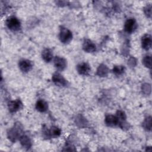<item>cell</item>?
I'll return each mask as SVG.
<instances>
[{
	"label": "cell",
	"instance_id": "1",
	"mask_svg": "<svg viewBox=\"0 0 152 152\" xmlns=\"http://www.w3.org/2000/svg\"><path fill=\"white\" fill-rule=\"evenodd\" d=\"M24 134L23 126L20 122H16L13 126L7 131V137L12 142H15L19 140L20 137Z\"/></svg>",
	"mask_w": 152,
	"mask_h": 152
},
{
	"label": "cell",
	"instance_id": "2",
	"mask_svg": "<svg viewBox=\"0 0 152 152\" xmlns=\"http://www.w3.org/2000/svg\"><path fill=\"white\" fill-rule=\"evenodd\" d=\"M5 24L7 28L12 31H18L21 27L20 21L17 17L14 15L10 16L7 18Z\"/></svg>",
	"mask_w": 152,
	"mask_h": 152
},
{
	"label": "cell",
	"instance_id": "3",
	"mask_svg": "<svg viewBox=\"0 0 152 152\" xmlns=\"http://www.w3.org/2000/svg\"><path fill=\"white\" fill-rule=\"evenodd\" d=\"M59 39L62 43H68L72 40V33L68 28L64 26H61L59 30Z\"/></svg>",
	"mask_w": 152,
	"mask_h": 152
},
{
	"label": "cell",
	"instance_id": "4",
	"mask_svg": "<svg viewBox=\"0 0 152 152\" xmlns=\"http://www.w3.org/2000/svg\"><path fill=\"white\" fill-rule=\"evenodd\" d=\"M52 80L53 83L58 87H65L68 86V81L58 72H55L52 75Z\"/></svg>",
	"mask_w": 152,
	"mask_h": 152
},
{
	"label": "cell",
	"instance_id": "5",
	"mask_svg": "<svg viewBox=\"0 0 152 152\" xmlns=\"http://www.w3.org/2000/svg\"><path fill=\"white\" fill-rule=\"evenodd\" d=\"M138 24L135 18H130L126 20L124 24V30L128 33H134L137 28Z\"/></svg>",
	"mask_w": 152,
	"mask_h": 152
},
{
	"label": "cell",
	"instance_id": "6",
	"mask_svg": "<svg viewBox=\"0 0 152 152\" xmlns=\"http://www.w3.org/2000/svg\"><path fill=\"white\" fill-rule=\"evenodd\" d=\"M23 107L22 102L17 99L14 100H10L8 102V108L11 113H15L21 110Z\"/></svg>",
	"mask_w": 152,
	"mask_h": 152
},
{
	"label": "cell",
	"instance_id": "7",
	"mask_svg": "<svg viewBox=\"0 0 152 152\" xmlns=\"http://www.w3.org/2000/svg\"><path fill=\"white\" fill-rule=\"evenodd\" d=\"M33 66V62L29 59H22L18 62V67L24 73H27L31 70Z\"/></svg>",
	"mask_w": 152,
	"mask_h": 152
},
{
	"label": "cell",
	"instance_id": "8",
	"mask_svg": "<svg viewBox=\"0 0 152 152\" xmlns=\"http://www.w3.org/2000/svg\"><path fill=\"white\" fill-rule=\"evenodd\" d=\"M53 64L56 69L61 71H64L67 66L66 60L64 58L59 56H56L54 58Z\"/></svg>",
	"mask_w": 152,
	"mask_h": 152
},
{
	"label": "cell",
	"instance_id": "9",
	"mask_svg": "<svg viewBox=\"0 0 152 152\" xmlns=\"http://www.w3.org/2000/svg\"><path fill=\"white\" fill-rule=\"evenodd\" d=\"M77 71L80 75H88L90 72L91 68L90 65L88 63L82 62L77 65Z\"/></svg>",
	"mask_w": 152,
	"mask_h": 152
},
{
	"label": "cell",
	"instance_id": "10",
	"mask_svg": "<svg viewBox=\"0 0 152 152\" xmlns=\"http://www.w3.org/2000/svg\"><path fill=\"white\" fill-rule=\"evenodd\" d=\"M83 49L86 52L93 53L96 50V46L91 40L85 39L83 43Z\"/></svg>",
	"mask_w": 152,
	"mask_h": 152
},
{
	"label": "cell",
	"instance_id": "11",
	"mask_svg": "<svg viewBox=\"0 0 152 152\" xmlns=\"http://www.w3.org/2000/svg\"><path fill=\"white\" fill-rule=\"evenodd\" d=\"M104 122L107 126L110 127H114L119 125V121L116 116L111 114H107L105 116Z\"/></svg>",
	"mask_w": 152,
	"mask_h": 152
},
{
	"label": "cell",
	"instance_id": "12",
	"mask_svg": "<svg viewBox=\"0 0 152 152\" xmlns=\"http://www.w3.org/2000/svg\"><path fill=\"white\" fill-rule=\"evenodd\" d=\"M141 42L142 48L145 50H148L151 48L152 39L151 35L149 34H144L141 37Z\"/></svg>",
	"mask_w": 152,
	"mask_h": 152
},
{
	"label": "cell",
	"instance_id": "13",
	"mask_svg": "<svg viewBox=\"0 0 152 152\" xmlns=\"http://www.w3.org/2000/svg\"><path fill=\"white\" fill-rule=\"evenodd\" d=\"M19 141L20 142L21 145L26 149L28 150L31 148L32 145V142L30 138L25 134H23L20 138Z\"/></svg>",
	"mask_w": 152,
	"mask_h": 152
},
{
	"label": "cell",
	"instance_id": "14",
	"mask_svg": "<svg viewBox=\"0 0 152 152\" xmlns=\"http://www.w3.org/2000/svg\"><path fill=\"white\" fill-rule=\"evenodd\" d=\"M35 107L40 112H45L48 109V103L43 99H39L37 101Z\"/></svg>",
	"mask_w": 152,
	"mask_h": 152
},
{
	"label": "cell",
	"instance_id": "15",
	"mask_svg": "<svg viewBox=\"0 0 152 152\" xmlns=\"http://www.w3.org/2000/svg\"><path fill=\"white\" fill-rule=\"evenodd\" d=\"M42 58L46 62H50L53 57L52 50L49 48H45L42 52Z\"/></svg>",
	"mask_w": 152,
	"mask_h": 152
},
{
	"label": "cell",
	"instance_id": "16",
	"mask_svg": "<svg viewBox=\"0 0 152 152\" xmlns=\"http://www.w3.org/2000/svg\"><path fill=\"white\" fill-rule=\"evenodd\" d=\"M108 73H109V68L106 65L103 64H100L97 69L96 74L99 77H106Z\"/></svg>",
	"mask_w": 152,
	"mask_h": 152
},
{
	"label": "cell",
	"instance_id": "17",
	"mask_svg": "<svg viewBox=\"0 0 152 152\" xmlns=\"http://www.w3.org/2000/svg\"><path fill=\"white\" fill-rule=\"evenodd\" d=\"M61 134V129L56 126H52L49 129V138H57Z\"/></svg>",
	"mask_w": 152,
	"mask_h": 152
},
{
	"label": "cell",
	"instance_id": "18",
	"mask_svg": "<svg viewBox=\"0 0 152 152\" xmlns=\"http://www.w3.org/2000/svg\"><path fill=\"white\" fill-rule=\"evenodd\" d=\"M125 67L123 65H115L112 69L113 73L116 75H121L124 73Z\"/></svg>",
	"mask_w": 152,
	"mask_h": 152
},
{
	"label": "cell",
	"instance_id": "19",
	"mask_svg": "<svg viewBox=\"0 0 152 152\" xmlns=\"http://www.w3.org/2000/svg\"><path fill=\"white\" fill-rule=\"evenodd\" d=\"M75 123L80 127H84L87 124V121L85 119V118H84L82 115H80L77 116L75 119Z\"/></svg>",
	"mask_w": 152,
	"mask_h": 152
},
{
	"label": "cell",
	"instance_id": "20",
	"mask_svg": "<svg viewBox=\"0 0 152 152\" xmlns=\"http://www.w3.org/2000/svg\"><path fill=\"white\" fill-rule=\"evenodd\" d=\"M142 126L144 127V128L148 131H151V117L148 116L147 117L144 122H142Z\"/></svg>",
	"mask_w": 152,
	"mask_h": 152
},
{
	"label": "cell",
	"instance_id": "21",
	"mask_svg": "<svg viewBox=\"0 0 152 152\" xmlns=\"http://www.w3.org/2000/svg\"><path fill=\"white\" fill-rule=\"evenodd\" d=\"M142 64L145 67L150 69L151 68V55H146L145 56H144L142 59Z\"/></svg>",
	"mask_w": 152,
	"mask_h": 152
},
{
	"label": "cell",
	"instance_id": "22",
	"mask_svg": "<svg viewBox=\"0 0 152 152\" xmlns=\"http://www.w3.org/2000/svg\"><path fill=\"white\" fill-rule=\"evenodd\" d=\"M144 12L148 18H151V5L150 4H147L144 8Z\"/></svg>",
	"mask_w": 152,
	"mask_h": 152
},
{
	"label": "cell",
	"instance_id": "23",
	"mask_svg": "<svg viewBox=\"0 0 152 152\" xmlns=\"http://www.w3.org/2000/svg\"><path fill=\"white\" fill-rule=\"evenodd\" d=\"M56 4L58 5V6H59V7H64V6H66V5H68V1H56Z\"/></svg>",
	"mask_w": 152,
	"mask_h": 152
}]
</instances>
